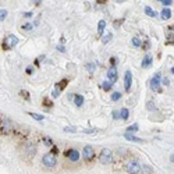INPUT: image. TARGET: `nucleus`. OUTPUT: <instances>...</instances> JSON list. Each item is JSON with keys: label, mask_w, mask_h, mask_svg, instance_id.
Masks as SVG:
<instances>
[{"label": "nucleus", "mask_w": 174, "mask_h": 174, "mask_svg": "<svg viewBox=\"0 0 174 174\" xmlns=\"http://www.w3.org/2000/svg\"><path fill=\"white\" fill-rule=\"evenodd\" d=\"M11 130H13V124H11V121L8 118H4V117H3L2 118V131H4V133H10Z\"/></svg>", "instance_id": "obj_10"}, {"label": "nucleus", "mask_w": 174, "mask_h": 174, "mask_svg": "<svg viewBox=\"0 0 174 174\" xmlns=\"http://www.w3.org/2000/svg\"><path fill=\"white\" fill-rule=\"evenodd\" d=\"M94 156H95V152H94V148H92L91 145L84 146V149H82V157H84V160H85V162H92Z\"/></svg>", "instance_id": "obj_6"}, {"label": "nucleus", "mask_w": 174, "mask_h": 174, "mask_svg": "<svg viewBox=\"0 0 174 174\" xmlns=\"http://www.w3.org/2000/svg\"><path fill=\"white\" fill-rule=\"evenodd\" d=\"M6 17H7V10H4V8H3V10L0 11V20L4 21V20H6Z\"/></svg>", "instance_id": "obj_28"}, {"label": "nucleus", "mask_w": 174, "mask_h": 174, "mask_svg": "<svg viewBox=\"0 0 174 174\" xmlns=\"http://www.w3.org/2000/svg\"><path fill=\"white\" fill-rule=\"evenodd\" d=\"M145 14H148L149 17H156V16H157V14H156V11L152 7H149V6H148V7H145Z\"/></svg>", "instance_id": "obj_20"}, {"label": "nucleus", "mask_w": 174, "mask_h": 174, "mask_svg": "<svg viewBox=\"0 0 174 174\" xmlns=\"http://www.w3.org/2000/svg\"><path fill=\"white\" fill-rule=\"evenodd\" d=\"M29 116H31L34 120H36V121H42V120L45 118L43 114H39V113H29Z\"/></svg>", "instance_id": "obj_21"}, {"label": "nucleus", "mask_w": 174, "mask_h": 174, "mask_svg": "<svg viewBox=\"0 0 174 174\" xmlns=\"http://www.w3.org/2000/svg\"><path fill=\"white\" fill-rule=\"evenodd\" d=\"M27 73H28V74H32V67H27Z\"/></svg>", "instance_id": "obj_40"}, {"label": "nucleus", "mask_w": 174, "mask_h": 174, "mask_svg": "<svg viewBox=\"0 0 174 174\" xmlns=\"http://www.w3.org/2000/svg\"><path fill=\"white\" fill-rule=\"evenodd\" d=\"M142 170H143V172H145L146 174L152 173V169H151V167H148V166H142Z\"/></svg>", "instance_id": "obj_30"}, {"label": "nucleus", "mask_w": 174, "mask_h": 174, "mask_svg": "<svg viewBox=\"0 0 174 174\" xmlns=\"http://www.w3.org/2000/svg\"><path fill=\"white\" fill-rule=\"evenodd\" d=\"M170 160H172V162H174V155L172 156V157H170Z\"/></svg>", "instance_id": "obj_42"}, {"label": "nucleus", "mask_w": 174, "mask_h": 174, "mask_svg": "<svg viewBox=\"0 0 174 174\" xmlns=\"http://www.w3.org/2000/svg\"><path fill=\"white\" fill-rule=\"evenodd\" d=\"M104 28H106V21H104V20H100V21L98 22V34H99V35H103Z\"/></svg>", "instance_id": "obj_15"}, {"label": "nucleus", "mask_w": 174, "mask_h": 174, "mask_svg": "<svg viewBox=\"0 0 174 174\" xmlns=\"http://www.w3.org/2000/svg\"><path fill=\"white\" fill-rule=\"evenodd\" d=\"M152 60H153V59H152L151 55H146L145 57H143V60H142V64H141V65H142V68H149V67H151V65H152Z\"/></svg>", "instance_id": "obj_12"}, {"label": "nucleus", "mask_w": 174, "mask_h": 174, "mask_svg": "<svg viewBox=\"0 0 174 174\" xmlns=\"http://www.w3.org/2000/svg\"><path fill=\"white\" fill-rule=\"evenodd\" d=\"M42 163H43V166L47 167V169H53V167L57 164V159H56V155H53V153L43 155V157H42Z\"/></svg>", "instance_id": "obj_3"}, {"label": "nucleus", "mask_w": 174, "mask_h": 174, "mask_svg": "<svg viewBox=\"0 0 174 174\" xmlns=\"http://www.w3.org/2000/svg\"><path fill=\"white\" fill-rule=\"evenodd\" d=\"M169 82H170L169 78H164V80H163V85H169Z\"/></svg>", "instance_id": "obj_37"}, {"label": "nucleus", "mask_w": 174, "mask_h": 174, "mask_svg": "<svg viewBox=\"0 0 174 174\" xmlns=\"http://www.w3.org/2000/svg\"><path fill=\"white\" fill-rule=\"evenodd\" d=\"M45 143H46V145H49V146H52L53 143H52V141L49 139V138H47V139H45Z\"/></svg>", "instance_id": "obj_33"}, {"label": "nucleus", "mask_w": 174, "mask_h": 174, "mask_svg": "<svg viewBox=\"0 0 174 174\" xmlns=\"http://www.w3.org/2000/svg\"><path fill=\"white\" fill-rule=\"evenodd\" d=\"M17 43H18V39H17V36H14V35H8V36L3 41L2 47H3V50H10V49H13Z\"/></svg>", "instance_id": "obj_4"}, {"label": "nucleus", "mask_w": 174, "mask_h": 174, "mask_svg": "<svg viewBox=\"0 0 174 174\" xmlns=\"http://www.w3.org/2000/svg\"><path fill=\"white\" fill-rule=\"evenodd\" d=\"M124 138H125L127 141H131V142H145L142 138H138V137L133 135V134H130V133H125V134H124Z\"/></svg>", "instance_id": "obj_11"}, {"label": "nucleus", "mask_w": 174, "mask_h": 174, "mask_svg": "<svg viewBox=\"0 0 174 174\" xmlns=\"http://www.w3.org/2000/svg\"><path fill=\"white\" fill-rule=\"evenodd\" d=\"M24 17L29 18V17H32V13H31V11H28V13H24Z\"/></svg>", "instance_id": "obj_34"}, {"label": "nucleus", "mask_w": 174, "mask_h": 174, "mask_svg": "<svg viewBox=\"0 0 174 174\" xmlns=\"http://www.w3.org/2000/svg\"><path fill=\"white\" fill-rule=\"evenodd\" d=\"M84 133H85V134H94L95 130H84Z\"/></svg>", "instance_id": "obj_35"}, {"label": "nucleus", "mask_w": 174, "mask_h": 174, "mask_svg": "<svg viewBox=\"0 0 174 174\" xmlns=\"http://www.w3.org/2000/svg\"><path fill=\"white\" fill-rule=\"evenodd\" d=\"M65 156L70 159V162H74V163L80 160V152H78L77 149H70V151H67L65 152Z\"/></svg>", "instance_id": "obj_9"}, {"label": "nucleus", "mask_w": 174, "mask_h": 174, "mask_svg": "<svg viewBox=\"0 0 174 174\" xmlns=\"http://www.w3.org/2000/svg\"><path fill=\"white\" fill-rule=\"evenodd\" d=\"M146 106H148V109H149V110H155V104H153V102H149V103L146 104Z\"/></svg>", "instance_id": "obj_32"}, {"label": "nucleus", "mask_w": 174, "mask_h": 174, "mask_svg": "<svg viewBox=\"0 0 174 174\" xmlns=\"http://www.w3.org/2000/svg\"><path fill=\"white\" fill-rule=\"evenodd\" d=\"M120 112H121V120H124V121L128 120V117H130V110H128L127 107H123Z\"/></svg>", "instance_id": "obj_18"}, {"label": "nucleus", "mask_w": 174, "mask_h": 174, "mask_svg": "<svg viewBox=\"0 0 174 174\" xmlns=\"http://www.w3.org/2000/svg\"><path fill=\"white\" fill-rule=\"evenodd\" d=\"M116 2H118V3H121V2H124V0H116Z\"/></svg>", "instance_id": "obj_43"}, {"label": "nucleus", "mask_w": 174, "mask_h": 174, "mask_svg": "<svg viewBox=\"0 0 174 174\" xmlns=\"http://www.w3.org/2000/svg\"><path fill=\"white\" fill-rule=\"evenodd\" d=\"M64 133H75L74 127H64Z\"/></svg>", "instance_id": "obj_29"}, {"label": "nucleus", "mask_w": 174, "mask_h": 174, "mask_svg": "<svg viewBox=\"0 0 174 174\" xmlns=\"http://www.w3.org/2000/svg\"><path fill=\"white\" fill-rule=\"evenodd\" d=\"M99 162L102 164H110L113 162V152L107 148H103L99 153Z\"/></svg>", "instance_id": "obj_2"}, {"label": "nucleus", "mask_w": 174, "mask_h": 174, "mask_svg": "<svg viewBox=\"0 0 174 174\" xmlns=\"http://www.w3.org/2000/svg\"><path fill=\"white\" fill-rule=\"evenodd\" d=\"M57 50H60L61 53H64V52H65V49H64V47H63V46H59V45H57Z\"/></svg>", "instance_id": "obj_36"}, {"label": "nucleus", "mask_w": 174, "mask_h": 174, "mask_svg": "<svg viewBox=\"0 0 174 174\" xmlns=\"http://www.w3.org/2000/svg\"><path fill=\"white\" fill-rule=\"evenodd\" d=\"M157 2H160V0H157Z\"/></svg>", "instance_id": "obj_45"}, {"label": "nucleus", "mask_w": 174, "mask_h": 174, "mask_svg": "<svg viewBox=\"0 0 174 174\" xmlns=\"http://www.w3.org/2000/svg\"><path fill=\"white\" fill-rule=\"evenodd\" d=\"M131 43H133V46H135V47L142 46V41H141L139 38H133V42H131Z\"/></svg>", "instance_id": "obj_22"}, {"label": "nucleus", "mask_w": 174, "mask_h": 174, "mask_svg": "<svg viewBox=\"0 0 174 174\" xmlns=\"http://www.w3.org/2000/svg\"><path fill=\"white\" fill-rule=\"evenodd\" d=\"M121 99V94L120 92H114V94L112 95V100L113 102H117V100H120Z\"/></svg>", "instance_id": "obj_25"}, {"label": "nucleus", "mask_w": 174, "mask_h": 174, "mask_svg": "<svg viewBox=\"0 0 174 174\" xmlns=\"http://www.w3.org/2000/svg\"><path fill=\"white\" fill-rule=\"evenodd\" d=\"M35 152H36V148H35L32 143H28V145L25 146V153H28V155H34Z\"/></svg>", "instance_id": "obj_17"}, {"label": "nucleus", "mask_w": 174, "mask_h": 174, "mask_svg": "<svg viewBox=\"0 0 174 174\" xmlns=\"http://www.w3.org/2000/svg\"><path fill=\"white\" fill-rule=\"evenodd\" d=\"M50 153H53V155L57 153V148H56V146H53V148H52V152H50Z\"/></svg>", "instance_id": "obj_38"}, {"label": "nucleus", "mask_w": 174, "mask_h": 174, "mask_svg": "<svg viewBox=\"0 0 174 174\" xmlns=\"http://www.w3.org/2000/svg\"><path fill=\"white\" fill-rule=\"evenodd\" d=\"M124 167L128 174H139L141 170H142V166L138 160H128Z\"/></svg>", "instance_id": "obj_1"}, {"label": "nucleus", "mask_w": 174, "mask_h": 174, "mask_svg": "<svg viewBox=\"0 0 174 174\" xmlns=\"http://www.w3.org/2000/svg\"><path fill=\"white\" fill-rule=\"evenodd\" d=\"M162 75L160 73H156L153 77L151 78V82H149V85H151V89L153 92H160V85H162Z\"/></svg>", "instance_id": "obj_5"}, {"label": "nucleus", "mask_w": 174, "mask_h": 174, "mask_svg": "<svg viewBox=\"0 0 174 174\" xmlns=\"http://www.w3.org/2000/svg\"><path fill=\"white\" fill-rule=\"evenodd\" d=\"M169 29H170V32H174V25H172V27H169Z\"/></svg>", "instance_id": "obj_41"}, {"label": "nucleus", "mask_w": 174, "mask_h": 174, "mask_svg": "<svg viewBox=\"0 0 174 174\" xmlns=\"http://www.w3.org/2000/svg\"><path fill=\"white\" fill-rule=\"evenodd\" d=\"M74 104L77 107H81L84 104V96L82 95H74Z\"/></svg>", "instance_id": "obj_14"}, {"label": "nucleus", "mask_w": 174, "mask_h": 174, "mask_svg": "<svg viewBox=\"0 0 174 174\" xmlns=\"http://www.w3.org/2000/svg\"><path fill=\"white\" fill-rule=\"evenodd\" d=\"M85 67H86V70H88L91 74L94 73L95 70H96V65H95L94 63H86V65H85Z\"/></svg>", "instance_id": "obj_23"}, {"label": "nucleus", "mask_w": 174, "mask_h": 174, "mask_svg": "<svg viewBox=\"0 0 174 174\" xmlns=\"http://www.w3.org/2000/svg\"><path fill=\"white\" fill-rule=\"evenodd\" d=\"M112 85H113L112 81H104V82H102V88H103V91H110V89H112Z\"/></svg>", "instance_id": "obj_19"}, {"label": "nucleus", "mask_w": 174, "mask_h": 174, "mask_svg": "<svg viewBox=\"0 0 174 174\" xmlns=\"http://www.w3.org/2000/svg\"><path fill=\"white\" fill-rule=\"evenodd\" d=\"M160 18H162V20H164V21L172 18V11H170V8L164 7L163 10H162V13H160Z\"/></svg>", "instance_id": "obj_13"}, {"label": "nucleus", "mask_w": 174, "mask_h": 174, "mask_svg": "<svg viewBox=\"0 0 174 174\" xmlns=\"http://www.w3.org/2000/svg\"><path fill=\"white\" fill-rule=\"evenodd\" d=\"M172 74H174V67L172 68Z\"/></svg>", "instance_id": "obj_44"}, {"label": "nucleus", "mask_w": 174, "mask_h": 174, "mask_svg": "<svg viewBox=\"0 0 174 174\" xmlns=\"http://www.w3.org/2000/svg\"><path fill=\"white\" fill-rule=\"evenodd\" d=\"M160 2L163 3L164 6H170V4H172V3H173V0H160Z\"/></svg>", "instance_id": "obj_31"}, {"label": "nucleus", "mask_w": 174, "mask_h": 174, "mask_svg": "<svg viewBox=\"0 0 174 174\" xmlns=\"http://www.w3.org/2000/svg\"><path fill=\"white\" fill-rule=\"evenodd\" d=\"M113 118L114 120H121V112H120V110H114V112H113Z\"/></svg>", "instance_id": "obj_26"}, {"label": "nucleus", "mask_w": 174, "mask_h": 174, "mask_svg": "<svg viewBox=\"0 0 174 174\" xmlns=\"http://www.w3.org/2000/svg\"><path fill=\"white\" fill-rule=\"evenodd\" d=\"M131 85H133V73L130 70L125 71V75H124V88L125 92H130L131 91Z\"/></svg>", "instance_id": "obj_7"}, {"label": "nucleus", "mask_w": 174, "mask_h": 174, "mask_svg": "<svg viewBox=\"0 0 174 174\" xmlns=\"http://www.w3.org/2000/svg\"><path fill=\"white\" fill-rule=\"evenodd\" d=\"M107 78H109V81H112L113 84L117 82V80H118V75H117V68H116V65H112V67L107 70Z\"/></svg>", "instance_id": "obj_8"}, {"label": "nucleus", "mask_w": 174, "mask_h": 174, "mask_svg": "<svg viewBox=\"0 0 174 174\" xmlns=\"http://www.w3.org/2000/svg\"><path fill=\"white\" fill-rule=\"evenodd\" d=\"M125 130H127V133H137L138 130H139V125L137 124V123H134V124H131V125H128L127 128H125Z\"/></svg>", "instance_id": "obj_16"}, {"label": "nucleus", "mask_w": 174, "mask_h": 174, "mask_svg": "<svg viewBox=\"0 0 174 174\" xmlns=\"http://www.w3.org/2000/svg\"><path fill=\"white\" fill-rule=\"evenodd\" d=\"M116 61H117V59H116V57H112V59H110V63H112L113 65L116 64Z\"/></svg>", "instance_id": "obj_39"}, {"label": "nucleus", "mask_w": 174, "mask_h": 174, "mask_svg": "<svg viewBox=\"0 0 174 174\" xmlns=\"http://www.w3.org/2000/svg\"><path fill=\"white\" fill-rule=\"evenodd\" d=\"M21 28L24 29V31H32V28H34V25L32 24H24Z\"/></svg>", "instance_id": "obj_27"}, {"label": "nucleus", "mask_w": 174, "mask_h": 174, "mask_svg": "<svg viewBox=\"0 0 174 174\" xmlns=\"http://www.w3.org/2000/svg\"><path fill=\"white\" fill-rule=\"evenodd\" d=\"M112 38H113V35L109 32V34H106L103 38H102V42H103V43H109V42H110V39H112Z\"/></svg>", "instance_id": "obj_24"}]
</instances>
